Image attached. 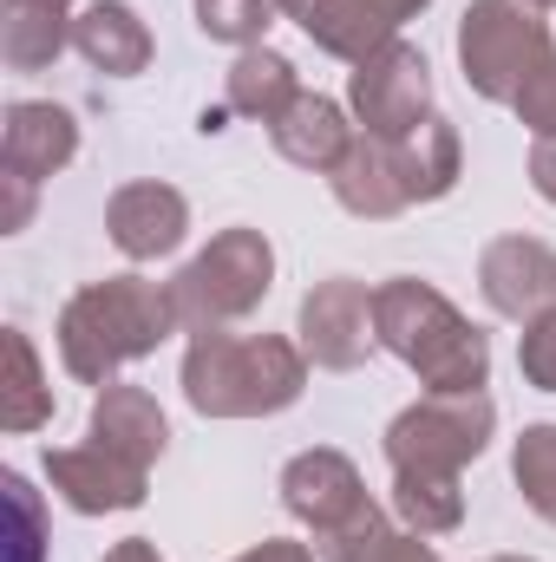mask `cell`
I'll list each match as a JSON object with an SVG mask.
<instances>
[{"instance_id":"1","label":"cell","mask_w":556,"mask_h":562,"mask_svg":"<svg viewBox=\"0 0 556 562\" xmlns=\"http://www.w3.org/2000/svg\"><path fill=\"white\" fill-rule=\"evenodd\" d=\"M177 327H184V321H177L170 281H144V276L86 281V288L66 301V314H59V360H66L73 380L112 386L119 367L157 353Z\"/></svg>"},{"instance_id":"2","label":"cell","mask_w":556,"mask_h":562,"mask_svg":"<svg viewBox=\"0 0 556 562\" xmlns=\"http://www.w3.org/2000/svg\"><path fill=\"white\" fill-rule=\"evenodd\" d=\"M308 386V353L281 334H223L203 327L184 347V400L203 419H269Z\"/></svg>"},{"instance_id":"3","label":"cell","mask_w":556,"mask_h":562,"mask_svg":"<svg viewBox=\"0 0 556 562\" xmlns=\"http://www.w3.org/2000/svg\"><path fill=\"white\" fill-rule=\"evenodd\" d=\"M374 334L393 360L413 367L425 393H485V380H491V340L432 281H380L374 288Z\"/></svg>"},{"instance_id":"4","label":"cell","mask_w":556,"mask_h":562,"mask_svg":"<svg viewBox=\"0 0 556 562\" xmlns=\"http://www.w3.org/2000/svg\"><path fill=\"white\" fill-rule=\"evenodd\" d=\"M556 59L551 20L544 7L531 0H471L465 20H458V66H465V86L491 105H511L531 72H544Z\"/></svg>"},{"instance_id":"5","label":"cell","mask_w":556,"mask_h":562,"mask_svg":"<svg viewBox=\"0 0 556 562\" xmlns=\"http://www.w3.org/2000/svg\"><path fill=\"white\" fill-rule=\"evenodd\" d=\"M276 288V249L263 229H223L210 236L203 256L184 262V276L170 281V301H177V321L190 334L203 327H230L243 314H256Z\"/></svg>"},{"instance_id":"6","label":"cell","mask_w":556,"mask_h":562,"mask_svg":"<svg viewBox=\"0 0 556 562\" xmlns=\"http://www.w3.org/2000/svg\"><path fill=\"white\" fill-rule=\"evenodd\" d=\"M498 406L491 393H425L387 425V464L393 471H432V477H458L485 445H491Z\"/></svg>"},{"instance_id":"7","label":"cell","mask_w":556,"mask_h":562,"mask_svg":"<svg viewBox=\"0 0 556 562\" xmlns=\"http://www.w3.org/2000/svg\"><path fill=\"white\" fill-rule=\"evenodd\" d=\"M347 105L360 119L367 138H413L419 125L432 119V66L413 40H387L380 53H367L347 72Z\"/></svg>"},{"instance_id":"8","label":"cell","mask_w":556,"mask_h":562,"mask_svg":"<svg viewBox=\"0 0 556 562\" xmlns=\"http://www.w3.org/2000/svg\"><path fill=\"white\" fill-rule=\"evenodd\" d=\"M281 504H288L294 524L314 530V550H327V543H341V537H354L360 524L380 517V504L367 497L354 458H347V451H327V445L288 458V471H281Z\"/></svg>"},{"instance_id":"9","label":"cell","mask_w":556,"mask_h":562,"mask_svg":"<svg viewBox=\"0 0 556 562\" xmlns=\"http://www.w3.org/2000/svg\"><path fill=\"white\" fill-rule=\"evenodd\" d=\"M380 347L374 334V288L354 276L314 281L301 301V353L327 373H354L367 353Z\"/></svg>"},{"instance_id":"10","label":"cell","mask_w":556,"mask_h":562,"mask_svg":"<svg viewBox=\"0 0 556 562\" xmlns=\"http://www.w3.org/2000/svg\"><path fill=\"white\" fill-rule=\"evenodd\" d=\"M478 288H485L491 314L531 321V314L556 307V249L537 236H498L478 256Z\"/></svg>"},{"instance_id":"11","label":"cell","mask_w":556,"mask_h":562,"mask_svg":"<svg viewBox=\"0 0 556 562\" xmlns=\"http://www.w3.org/2000/svg\"><path fill=\"white\" fill-rule=\"evenodd\" d=\"M46 477L53 491L79 510V517H105V510H138L144 504V464L105 451V445H66L46 451Z\"/></svg>"},{"instance_id":"12","label":"cell","mask_w":556,"mask_h":562,"mask_svg":"<svg viewBox=\"0 0 556 562\" xmlns=\"http://www.w3.org/2000/svg\"><path fill=\"white\" fill-rule=\"evenodd\" d=\"M425 7H432V0H314V7L301 13V33H308L321 53L360 66L367 53H380L387 40H400V26L419 20Z\"/></svg>"},{"instance_id":"13","label":"cell","mask_w":556,"mask_h":562,"mask_svg":"<svg viewBox=\"0 0 556 562\" xmlns=\"http://www.w3.org/2000/svg\"><path fill=\"white\" fill-rule=\"evenodd\" d=\"M184 229H190V203H184V190H170V183H157V177L125 183V190L105 203V236H112L119 256H132V262L170 256V249L184 243Z\"/></svg>"},{"instance_id":"14","label":"cell","mask_w":556,"mask_h":562,"mask_svg":"<svg viewBox=\"0 0 556 562\" xmlns=\"http://www.w3.org/2000/svg\"><path fill=\"white\" fill-rule=\"evenodd\" d=\"M79 157V119L53 99H20L7 105V132H0V170L40 183L53 170H66Z\"/></svg>"},{"instance_id":"15","label":"cell","mask_w":556,"mask_h":562,"mask_svg":"<svg viewBox=\"0 0 556 562\" xmlns=\"http://www.w3.org/2000/svg\"><path fill=\"white\" fill-rule=\"evenodd\" d=\"M327 183H334V203H341L347 216H367V223H387V216L413 210V203H407V183H400L393 144L367 138V132L347 144V157L327 170Z\"/></svg>"},{"instance_id":"16","label":"cell","mask_w":556,"mask_h":562,"mask_svg":"<svg viewBox=\"0 0 556 562\" xmlns=\"http://www.w3.org/2000/svg\"><path fill=\"white\" fill-rule=\"evenodd\" d=\"M92 445H105V451H119V458H132V464H157L164 458V445H170V425H164V406L144 393V386H99V400H92Z\"/></svg>"},{"instance_id":"17","label":"cell","mask_w":556,"mask_h":562,"mask_svg":"<svg viewBox=\"0 0 556 562\" xmlns=\"http://www.w3.org/2000/svg\"><path fill=\"white\" fill-rule=\"evenodd\" d=\"M269 138L288 164H301V170H314V177H327L341 157H347V144L360 138L354 125H347V112L334 105V99H321V92H301L288 112H281L276 125H269Z\"/></svg>"},{"instance_id":"18","label":"cell","mask_w":556,"mask_h":562,"mask_svg":"<svg viewBox=\"0 0 556 562\" xmlns=\"http://www.w3.org/2000/svg\"><path fill=\"white\" fill-rule=\"evenodd\" d=\"M73 46L86 53V66L112 72V79H132L151 66V26L125 0H92L79 20H73Z\"/></svg>"},{"instance_id":"19","label":"cell","mask_w":556,"mask_h":562,"mask_svg":"<svg viewBox=\"0 0 556 562\" xmlns=\"http://www.w3.org/2000/svg\"><path fill=\"white\" fill-rule=\"evenodd\" d=\"M294 99H301V79H294V66H288L281 53H269V46H243L236 66L223 72V105H230L236 119L276 125Z\"/></svg>"},{"instance_id":"20","label":"cell","mask_w":556,"mask_h":562,"mask_svg":"<svg viewBox=\"0 0 556 562\" xmlns=\"http://www.w3.org/2000/svg\"><path fill=\"white\" fill-rule=\"evenodd\" d=\"M73 40V0H7L0 20V53L13 72H40L66 53Z\"/></svg>"},{"instance_id":"21","label":"cell","mask_w":556,"mask_h":562,"mask_svg":"<svg viewBox=\"0 0 556 562\" xmlns=\"http://www.w3.org/2000/svg\"><path fill=\"white\" fill-rule=\"evenodd\" d=\"M393 157H400V183H407V203H438V196H452V183H458V170H465L458 132H452L438 112L419 125L413 138L393 144Z\"/></svg>"},{"instance_id":"22","label":"cell","mask_w":556,"mask_h":562,"mask_svg":"<svg viewBox=\"0 0 556 562\" xmlns=\"http://www.w3.org/2000/svg\"><path fill=\"white\" fill-rule=\"evenodd\" d=\"M393 510L419 537H445L465 524V491L458 477H432V471H393Z\"/></svg>"},{"instance_id":"23","label":"cell","mask_w":556,"mask_h":562,"mask_svg":"<svg viewBox=\"0 0 556 562\" xmlns=\"http://www.w3.org/2000/svg\"><path fill=\"white\" fill-rule=\"evenodd\" d=\"M46 413H53V386H46V373H40V353H33V340H26L20 327H7L0 425H7V431H33V425H46Z\"/></svg>"},{"instance_id":"24","label":"cell","mask_w":556,"mask_h":562,"mask_svg":"<svg viewBox=\"0 0 556 562\" xmlns=\"http://www.w3.org/2000/svg\"><path fill=\"white\" fill-rule=\"evenodd\" d=\"M511 477L524 491V504L556 524V425H524L518 451H511Z\"/></svg>"},{"instance_id":"25","label":"cell","mask_w":556,"mask_h":562,"mask_svg":"<svg viewBox=\"0 0 556 562\" xmlns=\"http://www.w3.org/2000/svg\"><path fill=\"white\" fill-rule=\"evenodd\" d=\"M321 557L327 562H438V550H432L419 530H387V517H374V524H360L354 537L327 543Z\"/></svg>"},{"instance_id":"26","label":"cell","mask_w":556,"mask_h":562,"mask_svg":"<svg viewBox=\"0 0 556 562\" xmlns=\"http://www.w3.org/2000/svg\"><path fill=\"white\" fill-rule=\"evenodd\" d=\"M276 13H281L276 0H197L203 40H223V46H256Z\"/></svg>"},{"instance_id":"27","label":"cell","mask_w":556,"mask_h":562,"mask_svg":"<svg viewBox=\"0 0 556 562\" xmlns=\"http://www.w3.org/2000/svg\"><path fill=\"white\" fill-rule=\"evenodd\" d=\"M518 367L537 393H556V307L524 321V340H518Z\"/></svg>"},{"instance_id":"28","label":"cell","mask_w":556,"mask_h":562,"mask_svg":"<svg viewBox=\"0 0 556 562\" xmlns=\"http://www.w3.org/2000/svg\"><path fill=\"white\" fill-rule=\"evenodd\" d=\"M7 504H13V562H40V497L20 471H7Z\"/></svg>"},{"instance_id":"29","label":"cell","mask_w":556,"mask_h":562,"mask_svg":"<svg viewBox=\"0 0 556 562\" xmlns=\"http://www.w3.org/2000/svg\"><path fill=\"white\" fill-rule=\"evenodd\" d=\"M511 112L524 119V132H537V138H556V59L544 72H531V86L511 99Z\"/></svg>"},{"instance_id":"30","label":"cell","mask_w":556,"mask_h":562,"mask_svg":"<svg viewBox=\"0 0 556 562\" xmlns=\"http://www.w3.org/2000/svg\"><path fill=\"white\" fill-rule=\"evenodd\" d=\"M0 183H7V210H0V229L13 236V229H26V216H33V183H26V177H13V170H7Z\"/></svg>"},{"instance_id":"31","label":"cell","mask_w":556,"mask_h":562,"mask_svg":"<svg viewBox=\"0 0 556 562\" xmlns=\"http://www.w3.org/2000/svg\"><path fill=\"white\" fill-rule=\"evenodd\" d=\"M531 183H537L544 203H556V138H537V150H531Z\"/></svg>"},{"instance_id":"32","label":"cell","mask_w":556,"mask_h":562,"mask_svg":"<svg viewBox=\"0 0 556 562\" xmlns=\"http://www.w3.org/2000/svg\"><path fill=\"white\" fill-rule=\"evenodd\" d=\"M236 562H314V550H308V543H288V537H269V543L243 550Z\"/></svg>"},{"instance_id":"33","label":"cell","mask_w":556,"mask_h":562,"mask_svg":"<svg viewBox=\"0 0 556 562\" xmlns=\"http://www.w3.org/2000/svg\"><path fill=\"white\" fill-rule=\"evenodd\" d=\"M105 562H157V543H144V537H125V543H112Z\"/></svg>"},{"instance_id":"34","label":"cell","mask_w":556,"mask_h":562,"mask_svg":"<svg viewBox=\"0 0 556 562\" xmlns=\"http://www.w3.org/2000/svg\"><path fill=\"white\" fill-rule=\"evenodd\" d=\"M281 13H294V20H301V13H308V7H314V0H276Z\"/></svg>"},{"instance_id":"35","label":"cell","mask_w":556,"mask_h":562,"mask_svg":"<svg viewBox=\"0 0 556 562\" xmlns=\"http://www.w3.org/2000/svg\"><path fill=\"white\" fill-rule=\"evenodd\" d=\"M491 562H531V557H491Z\"/></svg>"},{"instance_id":"36","label":"cell","mask_w":556,"mask_h":562,"mask_svg":"<svg viewBox=\"0 0 556 562\" xmlns=\"http://www.w3.org/2000/svg\"><path fill=\"white\" fill-rule=\"evenodd\" d=\"M531 7H556V0H531Z\"/></svg>"}]
</instances>
